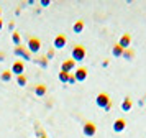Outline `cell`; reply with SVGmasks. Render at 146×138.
Returning a JSON list of instances; mask_svg holds the SVG:
<instances>
[{
	"label": "cell",
	"instance_id": "1",
	"mask_svg": "<svg viewBox=\"0 0 146 138\" xmlns=\"http://www.w3.org/2000/svg\"><path fill=\"white\" fill-rule=\"evenodd\" d=\"M95 104L99 105V107H102V109H105V110H108L110 109V95L108 94H105V92H100L99 95H97V99H95Z\"/></svg>",
	"mask_w": 146,
	"mask_h": 138
},
{
	"label": "cell",
	"instance_id": "2",
	"mask_svg": "<svg viewBox=\"0 0 146 138\" xmlns=\"http://www.w3.org/2000/svg\"><path fill=\"white\" fill-rule=\"evenodd\" d=\"M84 58H86V48L82 45H76L72 48V58L71 59H74L77 63V61H82Z\"/></svg>",
	"mask_w": 146,
	"mask_h": 138
},
{
	"label": "cell",
	"instance_id": "3",
	"mask_svg": "<svg viewBox=\"0 0 146 138\" xmlns=\"http://www.w3.org/2000/svg\"><path fill=\"white\" fill-rule=\"evenodd\" d=\"M95 131H97V125L94 123V122H84L82 133H84L86 137H94V135H95Z\"/></svg>",
	"mask_w": 146,
	"mask_h": 138
},
{
	"label": "cell",
	"instance_id": "4",
	"mask_svg": "<svg viewBox=\"0 0 146 138\" xmlns=\"http://www.w3.org/2000/svg\"><path fill=\"white\" fill-rule=\"evenodd\" d=\"M28 49H30V53H38V51H40V49H41L40 38H36V36L28 38Z\"/></svg>",
	"mask_w": 146,
	"mask_h": 138
},
{
	"label": "cell",
	"instance_id": "5",
	"mask_svg": "<svg viewBox=\"0 0 146 138\" xmlns=\"http://www.w3.org/2000/svg\"><path fill=\"white\" fill-rule=\"evenodd\" d=\"M66 45H67L66 35H62V33H61V35H58V36L54 38V48H56V49H62Z\"/></svg>",
	"mask_w": 146,
	"mask_h": 138
},
{
	"label": "cell",
	"instance_id": "6",
	"mask_svg": "<svg viewBox=\"0 0 146 138\" xmlns=\"http://www.w3.org/2000/svg\"><path fill=\"white\" fill-rule=\"evenodd\" d=\"M23 71H25V64H23V61L17 59V61L13 63V66H12V72H13V74H17V76H21V74H23Z\"/></svg>",
	"mask_w": 146,
	"mask_h": 138
},
{
	"label": "cell",
	"instance_id": "7",
	"mask_svg": "<svg viewBox=\"0 0 146 138\" xmlns=\"http://www.w3.org/2000/svg\"><path fill=\"white\" fill-rule=\"evenodd\" d=\"M74 79H76V81H80V82L86 81L87 79V69L86 67H77L76 72H74Z\"/></svg>",
	"mask_w": 146,
	"mask_h": 138
},
{
	"label": "cell",
	"instance_id": "8",
	"mask_svg": "<svg viewBox=\"0 0 146 138\" xmlns=\"http://www.w3.org/2000/svg\"><path fill=\"white\" fill-rule=\"evenodd\" d=\"M74 67H76V61H74V59H67V61H64V63L61 64V71L69 72V71H72Z\"/></svg>",
	"mask_w": 146,
	"mask_h": 138
},
{
	"label": "cell",
	"instance_id": "9",
	"mask_svg": "<svg viewBox=\"0 0 146 138\" xmlns=\"http://www.w3.org/2000/svg\"><path fill=\"white\" fill-rule=\"evenodd\" d=\"M125 127H126L125 118H117V120H115V125H113V130L118 133V131H123V130H125Z\"/></svg>",
	"mask_w": 146,
	"mask_h": 138
},
{
	"label": "cell",
	"instance_id": "10",
	"mask_svg": "<svg viewBox=\"0 0 146 138\" xmlns=\"http://www.w3.org/2000/svg\"><path fill=\"white\" fill-rule=\"evenodd\" d=\"M130 41H131V35H130V33H126V35H123V36H121V38H120V43L118 45L121 46V48H123V49H128V46H130Z\"/></svg>",
	"mask_w": 146,
	"mask_h": 138
},
{
	"label": "cell",
	"instance_id": "11",
	"mask_svg": "<svg viewBox=\"0 0 146 138\" xmlns=\"http://www.w3.org/2000/svg\"><path fill=\"white\" fill-rule=\"evenodd\" d=\"M15 54L23 56L25 59H30V53H28V49H25V48H23V45H20V46H17V48H15Z\"/></svg>",
	"mask_w": 146,
	"mask_h": 138
},
{
	"label": "cell",
	"instance_id": "12",
	"mask_svg": "<svg viewBox=\"0 0 146 138\" xmlns=\"http://www.w3.org/2000/svg\"><path fill=\"white\" fill-rule=\"evenodd\" d=\"M82 30H84V20H77V21L74 23L72 31H74V33H80Z\"/></svg>",
	"mask_w": 146,
	"mask_h": 138
},
{
	"label": "cell",
	"instance_id": "13",
	"mask_svg": "<svg viewBox=\"0 0 146 138\" xmlns=\"http://www.w3.org/2000/svg\"><path fill=\"white\" fill-rule=\"evenodd\" d=\"M123 51H125V49H123V48L118 45V43L113 46V56H115V58H120V56H123Z\"/></svg>",
	"mask_w": 146,
	"mask_h": 138
},
{
	"label": "cell",
	"instance_id": "14",
	"mask_svg": "<svg viewBox=\"0 0 146 138\" xmlns=\"http://www.w3.org/2000/svg\"><path fill=\"white\" fill-rule=\"evenodd\" d=\"M130 109H131V97H126L125 102L121 104V110L123 112H130Z\"/></svg>",
	"mask_w": 146,
	"mask_h": 138
},
{
	"label": "cell",
	"instance_id": "15",
	"mask_svg": "<svg viewBox=\"0 0 146 138\" xmlns=\"http://www.w3.org/2000/svg\"><path fill=\"white\" fill-rule=\"evenodd\" d=\"M35 92H36V95H44L46 94V85L44 84H40V85H36V89H35Z\"/></svg>",
	"mask_w": 146,
	"mask_h": 138
},
{
	"label": "cell",
	"instance_id": "16",
	"mask_svg": "<svg viewBox=\"0 0 146 138\" xmlns=\"http://www.w3.org/2000/svg\"><path fill=\"white\" fill-rule=\"evenodd\" d=\"M17 84L18 85H27V76H25V74L18 76V77H17Z\"/></svg>",
	"mask_w": 146,
	"mask_h": 138
},
{
	"label": "cell",
	"instance_id": "17",
	"mask_svg": "<svg viewBox=\"0 0 146 138\" xmlns=\"http://www.w3.org/2000/svg\"><path fill=\"white\" fill-rule=\"evenodd\" d=\"M10 79H12V71H3V72H2V81L8 82Z\"/></svg>",
	"mask_w": 146,
	"mask_h": 138
},
{
	"label": "cell",
	"instance_id": "18",
	"mask_svg": "<svg viewBox=\"0 0 146 138\" xmlns=\"http://www.w3.org/2000/svg\"><path fill=\"white\" fill-rule=\"evenodd\" d=\"M59 81H61V82H67V81H69V72L61 71L59 72Z\"/></svg>",
	"mask_w": 146,
	"mask_h": 138
},
{
	"label": "cell",
	"instance_id": "19",
	"mask_svg": "<svg viewBox=\"0 0 146 138\" xmlns=\"http://www.w3.org/2000/svg\"><path fill=\"white\" fill-rule=\"evenodd\" d=\"M133 56H135V51H133V49H130V48L123 51V58H126V59H131Z\"/></svg>",
	"mask_w": 146,
	"mask_h": 138
},
{
	"label": "cell",
	"instance_id": "20",
	"mask_svg": "<svg viewBox=\"0 0 146 138\" xmlns=\"http://www.w3.org/2000/svg\"><path fill=\"white\" fill-rule=\"evenodd\" d=\"M12 39H13V43L17 46H20V35H18V31H13L12 33Z\"/></svg>",
	"mask_w": 146,
	"mask_h": 138
},
{
	"label": "cell",
	"instance_id": "21",
	"mask_svg": "<svg viewBox=\"0 0 146 138\" xmlns=\"http://www.w3.org/2000/svg\"><path fill=\"white\" fill-rule=\"evenodd\" d=\"M46 63H48V58H43V59L40 61V64H41V66H46Z\"/></svg>",
	"mask_w": 146,
	"mask_h": 138
},
{
	"label": "cell",
	"instance_id": "22",
	"mask_svg": "<svg viewBox=\"0 0 146 138\" xmlns=\"http://www.w3.org/2000/svg\"><path fill=\"white\" fill-rule=\"evenodd\" d=\"M69 82H76V79H74V76H71V74H69Z\"/></svg>",
	"mask_w": 146,
	"mask_h": 138
},
{
	"label": "cell",
	"instance_id": "23",
	"mask_svg": "<svg viewBox=\"0 0 146 138\" xmlns=\"http://www.w3.org/2000/svg\"><path fill=\"white\" fill-rule=\"evenodd\" d=\"M0 28H2V20H0Z\"/></svg>",
	"mask_w": 146,
	"mask_h": 138
},
{
	"label": "cell",
	"instance_id": "24",
	"mask_svg": "<svg viewBox=\"0 0 146 138\" xmlns=\"http://www.w3.org/2000/svg\"><path fill=\"white\" fill-rule=\"evenodd\" d=\"M0 15H2V8H0Z\"/></svg>",
	"mask_w": 146,
	"mask_h": 138
},
{
	"label": "cell",
	"instance_id": "25",
	"mask_svg": "<svg viewBox=\"0 0 146 138\" xmlns=\"http://www.w3.org/2000/svg\"><path fill=\"white\" fill-rule=\"evenodd\" d=\"M145 102H146V97H145Z\"/></svg>",
	"mask_w": 146,
	"mask_h": 138
}]
</instances>
